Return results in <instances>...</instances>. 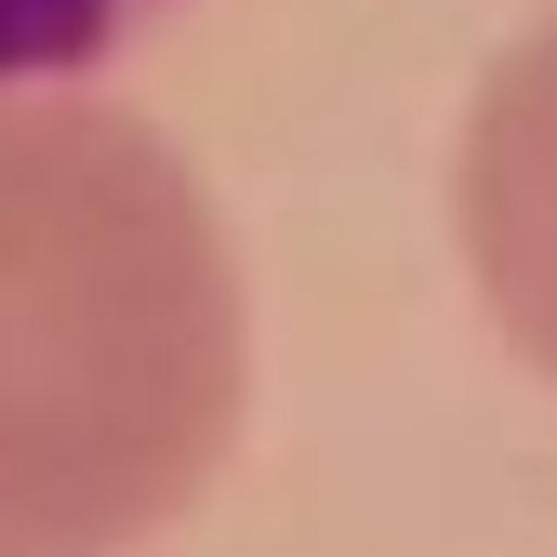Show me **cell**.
Listing matches in <instances>:
<instances>
[{"label":"cell","mask_w":557,"mask_h":557,"mask_svg":"<svg viewBox=\"0 0 557 557\" xmlns=\"http://www.w3.org/2000/svg\"><path fill=\"white\" fill-rule=\"evenodd\" d=\"M252 411V306L160 120L0 94V557L160 544Z\"/></svg>","instance_id":"6da1fadb"},{"label":"cell","mask_w":557,"mask_h":557,"mask_svg":"<svg viewBox=\"0 0 557 557\" xmlns=\"http://www.w3.org/2000/svg\"><path fill=\"white\" fill-rule=\"evenodd\" d=\"M451 239L492 332L557 385V14L492 53L451 147Z\"/></svg>","instance_id":"7a4b0ae2"},{"label":"cell","mask_w":557,"mask_h":557,"mask_svg":"<svg viewBox=\"0 0 557 557\" xmlns=\"http://www.w3.org/2000/svg\"><path fill=\"white\" fill-rule=\"evenodd\" d=\"M186 0H0V94L27 81H94L120 66L147 27H173Z\"/></svg>","instance_id":"3957f363"}]
</instances>
